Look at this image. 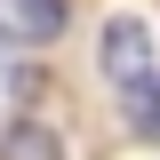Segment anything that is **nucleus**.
<instances>
[{
	"mask_svg": "<svg viewBox=\"0 0 160 160\" xmlns=\"http://www.w3.org/2000/svg\"><path fill=\"white\" fill-rule=\"evenodd\" d=\"M96 72L112 80V96H128L136 80H152V72H160L152 24H144V16H112V24H104V40H96Z\"/></svg>",
	"mask_w": 160,
	"mask_h": 160,
	"instance_id": "1",
	"label": "nucleus"
},
{
	"mask_svg": "<svg viewBox=\"0 0 160 160\" xmlns=\"http://www.w3.org/2000/svg\"><path fill=\"white\" fill-rule=\"evenodd\" d=\"M72 24V0H0V40L8 48H48Z\"/></svg>",
	"mask_w": 160,
	"mask_h": 160,
	"instance_id": "2",
	"label": "nucleus"
},
{
	"mask_svg": "<svg viewBox=\"0 0 160 160\" xmlns=\"http://www.w3.org/2000/svg\"><path fill=\"white\" fill-rule=\"evenodd\" d=\"M0 160H64L56 128H40V120H16L8 136H0Z\"/></svg>",
	"mask_w": 160,
	"mask_h": 160,
	"instance_id": "3",
	"label": "nucleus"
},
{
	"mask_svg": "<svg viewBox=\"0 0 160 160\" xmlns=\"http://www.w3.org/2000/svg\"><path fill=\"white\" fill-rule=\"evenodd\" d=\"M120 112H128V128H136V136H152V144H160V72H152V80H136V88L120 96Z\"/></svg>",
	"mask_w": 160,
	"mask_h": 160,
	"instance_id": "4",
	"label": "nucleus"
}]
</instances>
